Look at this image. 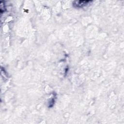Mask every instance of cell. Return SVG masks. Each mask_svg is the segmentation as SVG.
<instances>
[{"instance_id":"obj_1","label":"cell","mask_w":124,"mask_h":124,"mask_svg":"<svg viewBox=\"0 0 124 124\" xmlns=\"http://www.w3.org/2000/svg\"><path fill=\"white\" fill-rule=\"evenodd\" d=\"M92 1L89 0H78L73 2V5L76 7H82L89 4Z\"/></svg>"}]
</instances>
